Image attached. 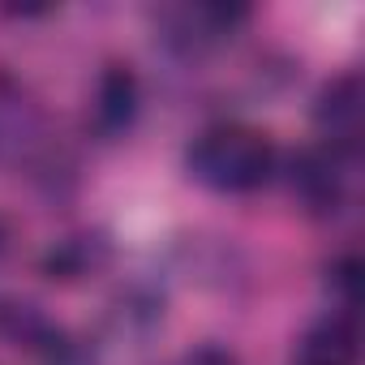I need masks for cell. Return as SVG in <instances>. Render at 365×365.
<instances>
[{"instance_id": "4", "label": "cell", "mask_w": 365, "mask_h": 365, "mask_svg": "<svg viewBox=\"0 0 365 365\" xmlns=\"http://www.w3.org/2000/svg\"><path fill=\"white\" fill-rule=\"evenodd\" d=\"M138 103H142L138 73L129 65H108L99 73V86H95V125H99V133H108V138L125 133L138 116Z\"/></svg>"}, {"instance_id": "5", "label": "cell", "mask_w": 365, "mask_h": 365, "mask_svg": "<svg viewBox=\"0 0 365 365\" xmlns=\"http://www.w3.org/2000/svg\"><path fill=\"white\" fill-rule=\"evenodd\" d=\"M356 352L361 344L348 314H327L297 339V365H356Z\"/></svg>"}, {"instance_id": "6", "label": "cell", "mask_w": 365, "mask_h": 365, "mask_svg": "<svg viewBox=\"0 0 365 365\" xmlns=\"http://www.w3.org/2000/svg\"><path fill=\"white\" fill-rule=\"evenodd\" d=\"M327 275H331V284L339 288V297L352 305V301H356V284H361V262H356V254H344L339 262H331Z\"/></svg>"}, {"instance_id": "7", "label": "cell", "mask_w": 365, "mask_h": 365, "mask_svg": "<svg viewBox=\"0 0 365 365\" xmlns=\"http://www.w3.org/2000/svg\"><path fill=\"white\" fill-rule=\"evenodd\" d=\"M180 365H237V356L228 348H220V344H202V348L180 356Z\"/></svg>"}, {"instance_id": "2", "label": "cell", "mask_w": 365, "mask_h": 365, "mask_svg": "<svg viewBox=\"0 0 365 365\" xmlns=\"http://www.w3.org/2000/svg\"><path fill=\"white\" fill-rule=\"evenodd\" d=\"M322 146L339 159H352L361 150V133H365V91L356 73H339L335 82L322 86L318 108H314Z\"/></svg>"}, {"instance_id": "1", "label": "cell", "mask_w": 365, "mask_h": 365, "mask_svg": "<svg viewBox=\"0 0 365 365\" xmlns=\"http://www.w3.org/2000/svg\"><path fill=\"white\" fill-rule=\"evenodd\" d=\"M190 172L207 190L254 194L275 172V146L262 129L241 125V120H224V125L202 129L198 142L190 146Z\"/></svg>"}, {"instance_id": "8", "label": "cell", "mask_w": 365, "mask_h": 365, "mask_svg": "<svg viewBox=\"0 0 365 365\" xmlns=\"http://www.w3.org/2000/svg\"><path fill=\"white\" fill-rule=\"evenodd\" d=\"M5 245H9V228H5V220H0V254H5Z\"/></svg>"}, {"instance_id": "3", "label": "cell", "mask_w": 365, "mask_h": 365, "mask_svg": "<svg viewBox=\"0 0 365 365\" xmlns=\"http://www.w3.org/2000/svg\"><path fill=\"white\" fill-rule=\"evenodd\" d=\"M339 168H344V159L331 155L327 146L301 150V155L292 159V194H297L309 211H318V215L335 211L339 198H344V172H339Z\"/></svg>"}]
</instances>
